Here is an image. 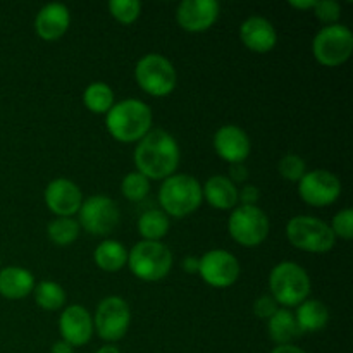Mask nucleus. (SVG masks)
Returning a JSON list of instances; mask_svg holds the SVG:
<instances>
[{"mask_svg":"<svg viewBox=\"0 0 353 353\" xmlns=\"http://www.w3.org/2000/svg\"><path fill=\"white\" fill-rule=\"evenodd\" d=\"M181 152L178 141L164 130H150L137 145L134 165L145 178L168 179L179 165Z\"/></svg>","mask_w":353,"mask_h":353,"instance_id":"1","label":"nucleus"},{"mask_svg":"<svg viewBox=\"0 0 353 353\" xmlns=\"http://www.w3.org/2000/svg\"><path fill=\"white\" fill-rule=\"evenodd\" d=\"M107 131L121 143L140 141L152 128V110L137 99L121 100L105 114Z\"/></svg>","mask_w":353,"mask_h":353,"instance_id":"2","label":"nucleus"},{"mask_svg":"<svg viewBox=\"0 0 353 353\" xmlns=\"http://www.w3.org/2000/svg\"><path fill=\"white\" fill-rule=\"evenodd\" d=\"M271 296L283 309L299 307L309 299L310 278L302 265L295 262H279L269 276Z\"/></svg>","mask_w":353,"mask_h":353,"instance_id":"3","label":"nucleus"},{"mask_svg":"<svg viewBox=\"0 0 353 353\" xmlns=\"http://www.w3.org/2000/svg\"><path fill=\"white\" fill-rule=\"evenodd\" d=\"M203 193L199 179L190 174H172L162 181L159 202L172 217H186L202 205Z\"/></svg>","mask_w":353,"mask_h":353,"instance_id":"4","label":"nucleus"},{"mask_svg":"<svg viewBox=\"0 0 353 353\" xmlns=\"http://www.w3.org/2000/svg\"><path fill=\"white\" fill-rule=\"evenodd\" d=\"M128 265L141 281H161L171 271L172 254L162 241L141 240L128 252Z\"/></svg>","mask_w":353,"mask_h":353,"instance_id":"5","label":"nucleus"},{"mask_svg":"<svg viewBox=\"0 0 353 353\" xmlns=\"http://www.w3.org/2000/svg\"><path fill=\"white\" fill-rule=\"evenodd\" d=\"M286 236L290 243L309 254H326L336 243L330 224L312 216H295L288 221Z\"/></svg>","mask_w":353,"mask_h":353,"instance_id":"6","label":"nucleus"},{"mask_svg":"<svg viewBox=\"0 0 353 353\" xmlns=\"http://www.w3.org/2000/svg\"><path fill=\"white\" fill-rule=\"evenodd\" d=\"M134 78L145 93L152 97H168L176 88L174 65L161 54H147L138 61Z\"/></svg>","mask_w":353,"mask_h":353,"instance_id":"7","label":"nucleus"},{"mask_svg":"<svg viewBox=\"0 0 353 353\" xmlns=\"http://www.w3.org/2000/svg\"><path fill=\"white\" fill-rule=\"evenodd\" d=\"M314 57L326 68L345 64L353 52V34L345 24L324 26L312 41Z\"/></svg>","mask_w":353,"mask_h":353,"instance_id":"8","label":"nucleus"},{"mask_svg":"<svg viewBox=\"0 0 353 353\" xmlns=\"http://www.w3.org/2000/svg\"><path fill=\"white\" fill-rule=\"evenodd\" d=\"M231 238L243 247H257L268 238L271 224L269 217L261 207L240 205L234 207L228 221Z\"/></svg>","mask_w":353,"mask_h":353,"instance_id":"9","label":"nucleus"},{"mask_svg":"<svg viewBox=\"0 0 353 353\" xmlns=\"http://www.w3.org/2000/svg\"><path fill=\"white\" fill-rule=\"evenodd\" d=\"M131 309L121 296H107L99 303L93 319V330L103 341H117L128 333Z\"/></svg>","mask_w":353,"mask_h":353,"instance_id":"10","label":"nucleus"},{"mask_svg":"<svg viewBox=\"0 0 353 353\" xmlns=\"http://www.w3.org/2000/svg\"><path fill=\"white\" fill-rule=\"evenodd\" d=\"M78 214L79 226L95 236L110 234L119 224V209L116 202L105 195H93L83 200Z\"/></svg>","mask_w":353,"mask_h":353,"instance_id":"11","label":"nucleus"},{"mask_svg":"<svg viewBox=\"0 0 353 353\" xmlns=\"http://www.w3.org/2000/svg\"><path fill=\"white\" fill-rule=\"evenodd\" d=\"M240 262L228 250L216 248L200 257L199 276L214 288H228L234 285L240 278Z\"/></svg>","mask_w":353,"mask_h":353,"instance_id":"12","label":"nucleus"},{"mask_svg":"<svg viewBox=\"0 0 353 353\" xmlns=\"http://www.w3.org/2000/svg\"><path fill=\"white\" fill-rule=\"evenodd\" d=\"M299 193L303 202L312 207L331 205L341 195L340 178L326 169L305 172L299 181Z\"/></svg>","mask_w":353,"mask_h":353,"instance_id":"13","label":"nucleus"},{"mask_svg":"<svg viewBox=\"0 0 353 353\" xmlns=\"http://www.w3.org/2000/svg\"><path fill=\"white\" fill-rule=\"evenodd\" d=\"M219 10V2L216 0H183L176 10V19L188 33H202L212 28Z\"/></svg>","mask_w":353,"mask_h":353,"instance_id":"14","label":"nucleus"},{"mask_svg":"<svg viewBox=\"0 0 353 353\" xmlns=\"http://www.w3.org/2000/svg\"><path fill=\"white\" fill-rule=\"evenodd\" d=\"M45 203L57 217H72L83 203L81 190L71 179L57 178L45 188Z\"/></svg>","mask_w":353,"mask_h":353,"instance_id":"15","label":"nucleus"},{"mask_svg":"<svg viewBox=\"0 0 353 353\" xmlns=\"http://www.w3.org/2000/svg\"><path fill=\"white\" fill-rule=\"evenodd\" d=\"M250 138L240 126L226 124L214 134V150L230 164H243L250 155Z\"/></svg>","mask_w":353,"mask_h":353,"instance_id":"16","label":"nucleus"},{"mask_svg":"<svg viewBox=\"0 0 353 353\" xmlns=\"http://www.w3.org/2000/svg\"><path fill=\"white\" fill-rule=\"evenodd\" d=\"M59 333L71 347H83L92 340L93 319L81 305H69L59 317Z\"/></svg>","mask_w":353,"mask_h":353,"instance_id":"17","label":"nucleus"},{"mask_svg":"<svg viewBox=\"0 0 353 353\" xmlns=\"http://www.w3.org/2000/svg\"><path fill=\"white\" fill-rule=\"evenodd\" d=\"M240 40L248 50L265 54L278 43V33L271 21L261 16H252L240 26Z\"/></svg>","mask_w":353,"mask_h":353,"instance_id":"18","label":"nucleus"},{"mask_svg":"<svg viewBox=\"0 0 353 353\" xmlns=\"http://www.w3.org/2000/svg\"><path fill=\"white\" fill-rule=\"evenodd\" d=\"M71 24V14L64 3H47L34 19V31L45 41H55L64 37Z\"/></svg>","mask_w":353,"mask_h":353,"instance_id":"19","label":"nucleus"},{"mask_svg":"<svg viewBox=\"0 0 353 353\" xmlns=\"http://www.w3.org/2000/svg\"><path fill=\"white\" fill-rule=\"evenodd\" d=\"M203 199L217 210H231L238 203V188L228 176H212L202 188Z\"/></svg>","mask_w":353,"mask_h":353,"instance_id":"20","label":"nucleus"},{"mask_svg":"<svg viewBox=\"0 0 353 353\" xmlns=\"http://www.w3.org/2000/svg\"><path fill=\"white\" fill-rule=\"evenodd\" d=\"M34 288V278L28 269L6 268L0 271V295L9 300H19Z\"/></svg>","mask_w":353,"mask_h":353,"instance_id":"21","label":"nucleus"},{"mask_svg":"<svg viewBox=\"0 0 353 353\" xmlns=\"http://www.w3.org/2000/svg\"><path fill=\"white\" fill-rule=\"evenodd\" d=\"M269 338L278 345H293V341L302 334L296 324L295 314L288 309H278L274 316L268 321Z\"/></svg>","mask_w":353,"mask_h":353,"instance_id":"22","label":"nucleus"},{"mask_svg":"<svg viewBox=\"0 0 353 353\" xmlns=\"http://www.w3.org/2000/svg\"><path fill=\"white\" fill-rule=\"evenodd\" d=\"M296 324L302 333H316L321 331L330 321V310L321 300H309L296 307Z\"/></svg>","mask_w":353,"mask_h":353,"instance_id":"23","label":"nucleus"},{"mask_svg":"<svg viewBox=\"0 0 353 353\" xmlns=\"http://www.w3.org/2000/svg\"><path fill=\"white\" fill-rule=\"evenodd\" d=\"M95 264L105 272H116L128 264V250L116 240H105L95 248Z\"/></svg>","mask_w":353,"mask_h":353,"instance_id":"24","label":"nucleus"},{"mask_svg":"<svg viewBox=\"0 0 353 353\" xmlns=\"http://www.w3.org/2000/svg\"><path fill=\"white\" fill-rule=\"evenodd\" d=\"M169 216L164 210L152 209L141 214L138 221V231L145 241H161L169 231Z\"/></svg>","mask_w":353,"mask_h":353,"instance_id":"25","label":"nucleus"},{"mask_svg":"<svg viewBox=\"0 0 353 353\" xmlns=\"http://www.w3.org/2000/svg\"><path fill=\"white\" fill-rule=\"evenodd\" d=\"M83 102L93 114H107L114 105V92L107 83L95 81L86 86L83 93Z\"/></svg>","mask_w":353,"mask_h":353,"instance_id":"26","label":"nucleus"},{"mask_svg":"<svg viewBox=\"0 0 353 353\" xmlns=\"http://www.w3.org/2000/svg\"><path fill=\"white\" fill-rule=\"evenodd\" d=\"M47 236L59 247L74 243L79 236V224L72 217H57L47 226Z\"/></svg>","mask_w":353,"mask_h":353,"instance_id":"27","label":"nucleus"},{"mask_svg":"<svg viewBox=\"0 0 353 353\" xmlns=\"http://www.w3.org/2000/svg\"><path fill=\"white\" fill-rule=\"evenodd\" d=\"M34 302L45 310H59L65 303V292L59 283L41 281L33 288Z\"/></svg>","mask_w":353,"mask_h":353,"instance_id":"28","label":"nucleus"},{"mask_svg":"<svg viewBox=\"0 0 353 353\" xmlns=\"http://www.w3.org/2000/svg\"><path fill=\"white\" fill-rule=\"evenodd\" d=\"M121 192L130 202H141L150 192V181L138 171L128 172L121 183Z\"/></svg>","mask_w":353,"mask_h":353,"instance_id":"29","label":"nucleus"},{"mask_svg":"<svg viewBox=\"0 0 353 353\" xmlns=\"http://www.w3.org/2000/svg\"><path fill=\"white\" fill-rule=\"evenodd\" d=\"M109 10L121 24H131L140 17L141 3L138 0H110Z\"/></svg>","mask_w":353,"mask_h":353,"instance_id":"30","label":"nucleus"},{"mask_svg":"<svg viewBox=\"0 0 353 353\" xmlns=\"http://www.w3.org/2000/svg\"><path fill=\"white\" fill-rule=\"evenodd\" d=\"M278 171L286 181L292 183H299L300 179L305 176L307 172V164L302 157L295 154H288L279 161L278 164Z\"/></svg>","mask_w":353,"mask_h":353,"instance_id":"31","label":"nucleus"},{"mask_svg":"<svg viewBox=\"0 0 353 353\" xmlns=\"http://www.w3.org/2000/svg\"><path fill=\"white\" fill-rule=\"evenodd\" d=\"M331 231L336 238L341 240H352L353 238V210L343 209L334 214L333 223H331Z\"/></svg>","mask_w":353,"mask_h":353,"instance_id":"32","label":"nucleus"},{"mask_svg":"<svg viewBox=\"0 0 353 353\" xmlns=\"http://www.w3.org/2000/svg\"><path fill=\"white\" fill-rule=\"evenodd\" d=\"M314 14L324 26H331V24H338V19L341 16V6L334 0H321L314 6Z\"/></svg>","mask_w":353,"mask_h":353,"instance_id":"33","label":"nucleus"},{"mask_svg":"<svg viewBox=\"0 0 353 353\" xmlns=\"http://www.w3.org/2000/svg\"><path fill=\"white\" fill-rule=\"evenodd\" d=\"M278 309H279L278 303H276L274 299H272V296H269V295L261 296V299L255 300V303H254V314H255V316L261 317V319H265V321L271 319V317L274 316L276 310H278Z\"/></svg>","mask_w":353,"mask_h":353,"instance_id":"34","label":"nucleus"},{"mask_svg":"<svg viewBox=\"0 0 353 353\" xmlns=\"http://www.w3.org/2000/svg\"><path fill=\"white\" fill-rule=\"evenodd\" d=\"M259 199H261V192L257 186L245 185L243 188L238 190V202H241V205H255Z\"/></svg>","mask_w":353,"mask_h":353,"instance_id":"35","label":"nucleus"},{"mask_svg":"<svg viewBox=\"0 0 353 353\" xmlns=\"http://www.w3.org/2000/svg\"><path fill=\"white\" fill-rule=\"evenodd\" d=\"M228 178L231 183H245L248 179V169L243 164H231Z\"/></svg>","mask_w":353,"mask_h":353,"instance_id":"36","label":"nucleus"},{"mask_svg":"<svg viewBox=\"0 0 353 353\" xmlns=\"http://www.w3.org/2000/svg\"><path fill=\"white\" fill-rule=\"evenodd\" d=\"M199 265H200L199 257L190 255V257L183 259V269H185V272H188V274H199Z\"/></svg>","mask_w":353,"mask_h":353,"instance_id":"37","label":"nucleus"},{"mask_svg":"<svg viewBox=\"0 0 353 353\" xmlns=\"http://www.w3.org/2000/svg\"><path fill=\"white\" fill-rule=\"evenodd\" d=\"M72 352H74V347H71V345L64 340L55 341V343L52 345V350H50V353H72Z\"/></svg>","mask_w":353,"mask_h":353,"instance_id":"38","label":"nucleus"},{"mask_svg":"<svg viewBox=\"0 0 353 353\" xmlns=\"http://www.w3.org/2000/svg\"><path fill=\"white\" fill-rule=\"evenodd\" d=\"M271 353H307L302 348L295 347V345H278L276 348H272Z\"/></svg>","mask_w":353,"mask_h":353,"instance_id":"39","label":"nucleus"},{"mask_svg":"<svg viewBox=\"0 0 353 353\" xmlns=\"http://www.w3.org/2000/svg\"><path fill=\"white\" fill-rule=\"evenodd\" d=\"M316 2L317 0H292V2H290V6L295 7V9H299V10H305V9H314Z\"/></svg>","mask_w":353,"mask_h":353,"instance_id":"40","label":"nucleus"},{"mask_svg":"<svg viewBox=\"0 0 353 353\" xmlns=\"http://www.w3.org/2000/svg\"><path fill=\"white\" fill-rule=\"evenodd\" d=\"M95 353H121L119 348L114 347V345H103L102 348H99Z\"/></svg>","mask_w":353,"mask_h":353,"instance_id":"41","label":"nucleus"}]
</instances>
